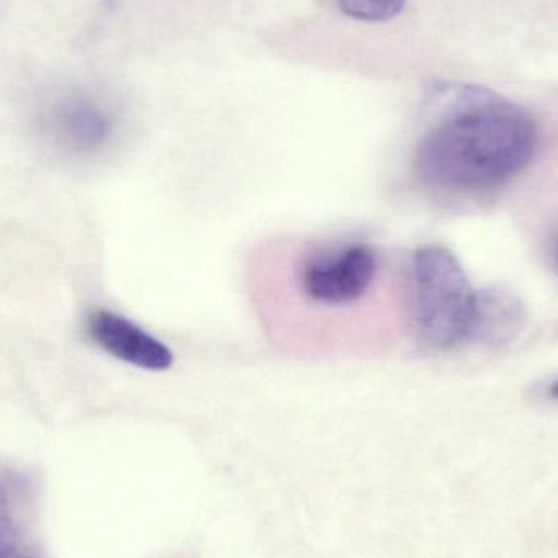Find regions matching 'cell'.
Masks as SVG:
<instances>
[{"instance_id": "1", "label": "cell", "mask_w": 558, "mask_h": 558, "mask_svg": "<svg viewBox=\"0 0 558 558\" xmlns=\"http://www.w3.org/2000/svg\"><path fill=\"white\" fill-rule=\"evenodd\" d=\"M429 126L415 153L425 185L448 193L492 189L536 154L539 131L523 107L485 87L436 82L426 98Z\"/></svg>"}, {"instance_id": "2", "label": "cell", "mask_w": 558, "mask_h": 558, "mask_svg": "<svg viewBox=\"0 0 558 558\" xmlns=\"http://www.w3.org/2000/svg\"><path fill=\"white\" fill-rule=\"evenodd\" d=\"M407 299L413 330L423 343L436 350H449L471 340L478 292L451 252L423 247L413 254L407 277Z\"/></svg>"}, {"instance_id": "3", "label": "cell", "mask_w": 558, "mask_h": 558, "mask_svg": "<svg viewBox=\"0 0 558 558\" xmlns=\"http://www.w3.org/2000/svg\"><path fill=\"white\" fill-rule=\"evenodd\" d=\"M380 257L363 242L324 245L299 257L294 288L312 307H353L376 288Z\"/></svg>"}, {"instance_id": "4", "label": "cell", "mask_w": 558, "mask_h": 558, "mask_svg": "<svg viewBox=\"0 0 558 558\" xmlns=\"http://www.w3.org/2000/svg\"><path fill=\"white\" fill-rule=\"evenodd\" d=\"M87 330L101 350L124 363L147 371H166L172 366V351L123 315L94 312L88 317Z\"/></svg>"}, {"instance_id": "5", "label": "cell", "mask_w": 558, "mask_h": 558, "mask_svg": "<svg viewBox=\"0 0 558 558\" xmlns=\"http://www.w3.org/2000/svg\"><path fill=\"white\" fill-rule=\"evenodd\" d=\"M524 308L520 301L507 292H478L477 317L471 341L488 347L508 343L523 328Z\"/></svg>"}, {"instance_id": "6", "label": "cell", "mask_w": 558, "mask_h": 558, "mask_svg": "<svg viewBox=\"0 0 558 558\" xmlns=\"http://www.w3.org/2000/svg\"><path fill=\"white\" fill-rule=\"evenodd\" d=\"M29 482L15 469L0 468V558L23 556Z\"/></svg>"}, {"instance_id": "7", "label": "cell", "mask_w": 558, "mask_h": 558, "mask_svg": "<svg viewBox=\"0 0 558 558\" xmlns=\"http://www.w3.org/2000/svg\"><path fill=\"white\" fill-rule=\"evenodd\" d=\"M58 126L65 140L82 150L97 149L110 140L113 118L88 98H72L58 110Z\"/></svg>"}, {"instance_id": "8", "label": "cell", "mask_w": 558, "mask_h": 558, "mask_svg": "<svg viewBox=\"0 0 558 558\" xmlns=\"http://www.w3.org/2000/svg\"><path fill=\"white\" fill-rule=\"evenodd\" d=\"M407 0H337L344 15L367 23H383L396 19Z\"/></svg>"}, {"instance_id": "9", "label": "cell", "mask_w": 558, "mask_h": 558, "mask_svg": "<svg viewBox=\"0 0 558 558\" xmlns=\"http://www.w3.org/2000/svg\"><path fill=\"white\" fill-rule=\"evenodd\" d=\"M550 396L556 397L558 399V380L553 384V387H550Z\"/></svg>"}, {"instance_id": "10", "label": "cell", "mask_w": 558, "mask_h": 558, "mask_svg": "<svg viewBox=\"0 0 558 558\" xmlns=\"http://www.w3.org/2000/svg\"><path fill=\"white\" fill-rule=\"evenodd\" d=\"M15 558H33V557H29L28 554H23V556L15 557Z\"/></svg>"}, {"instance_id": "11", "label": "cell", "mask_w": 558, "mask_h": 558, "mask_svg": "<svg viewBox=\"0 0 558 558\" xmlns=\"http://www.w3.org/2000/svg\"><path fill=\"white\" fill-rule=\"evenodd\" d=\"M557 255H558V248H557Z\"/></svg>"}]
</instances>
